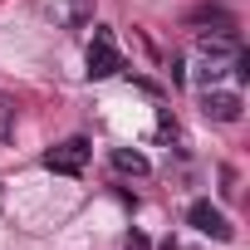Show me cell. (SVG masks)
I'll list each match as a JSON object with an SVG mask.
<instances>
[{
	"mask_svg": "<svg viewBox=\"0 0 250 250\" xmlns=\"http://www.w3.org/2000/svg\"><path fill=\"white\" fill-rule=\"evenodd\" d=\"M10 118H15V103H10L5 93H0V128H5V123H10Z\"/></svg>",
	"mask_w": 250,
	"mask_h": 250,
	"instance_id": "9c48e42d",
	"label": "cell"
},
{
	"mask_svg": "<svg viewBox=\"0 0 250 250\" xmlns=\"http://www.w3.org/2000/svg\"><path fill=\"white\" fill-rule=\"evenodd\" d=\"M64 20L79 30V25H88L93 20V0H69V5H64Z\"/></svg>",
	"mask_w": 250,
	"mask_h": 250,
	"instance_id": "ba28073f",
	"label": "cell"
},
{
	"mask_svg": "<svg viewBox=\"0 0 250 250\" xmlns=\"http://www.w3.org/2000/svg\"><path fill=\"white\" fill-rule=\"evenodd\" d=\"M128 250H152V245H147V235H138V230H133V235H128Z\"/></svg>",
	"mask_w": 250,
	"mask_h": 250,
	"instance_id": "30bf717a",
	"label": "cell"
},
{
	"mask_svg": "<svg viewBox=\"0 0 250 250\" xmlns=\"http://www.w3.org/2000/svg\"><path fill=\"white\" fill-rule=\"evenodd\" d=\"M108 162H113L123 177H147V172H152V167H147V157H143V152H128V147H113V152H108Z\"/></svg>",
	"mask_w": 250,
	"mask_h": 250,
	"instance_id": "8992f818",
	"label": "cell"
},
{
	"mask_svg": "<svg viewBox=\"0 0 250 250\" xmlns=\"http://www.w3.org/2000/svg\"><path fill=\"white\" fill-rule=\"evenodd\" d=\"M88 138H69V143H59V147H49L44 152V167L49 172H64V177H74V172H83V162H88Z\"/></svg>",
	"mask_w": 250,
	"mask_h": 250,
	"instance_id": "7a4b0ae2",
	"label": "cell"
},
{
	"mask_svg": "<svg viewBox=\"0 0 250 250\" xmlns=\"http://www.w3.org/2000/svg\"><path fill=\"white\" fill-rule=\"evenodd\" d=\"M187 226H196L201 235H216V240H230V235H235L230 221H226L211 201H191V206H187Z\"/></svg>",
	"mask_w": 250,
	"mask_h": 250,
	"instance_id": "3957f363",
	"label": "cell"
},
{
	"mask_svg": "<svg viewBox=\"0 0 250 250\" xmlns=\"http://www.w3.org/2000/svg\"><path fill=\"white\" fill-rule=\"evenodd\" d=\"M196 49H201V59H230L240 44H235V35H201Z\"/></svg>",
	"mask_w": 250,
	"mask_h": 250,
	"instance_id": "52a82bcc",
	"label": "cell"
},
{
	"mask_svg": "<svg viewBox=\"0 0 250 250\" xmlns=\"http://www.w3.org/2000/svg\"><path fill=\"white\" fill-rule=\"evenodd\" d=\"M187 25H216V35H235V20H230L226 5H196L187 15Z\"/></svg>",
	"mask_w": 250,
	"mask_h": 250,
	"instance_id": "5b68a950",
	"label": "cell"
},
{
	"mask_svg": "<svg viewBox=\"0 0 250 250\" xmlns=\"http://www.w3.org/2000/svg\"><path fill=\"white\" fill-rule=\"evenodd\" d=\"M123 69V54L113 44V30L108 25H93V44H88V79H113Z\"/></svg>",
	"mask_w": 250,
	"mask_h": 250,
	"instance_id": "6da1fadb",
	"label": "cell"
},
{
	"mask_svg": "<svg viewBox=\"0 0 250 250\" xmlns=\"http://www.w3.org/2000/svg\"><path fill=\"white\" fill-rule=\"evenodd\" d=\"M201 113H206L211 123H240V93H230V88H206V93H201Z\"/></svg>",
	"mask_w": 250,
	"mask_h": 250,
	"instance_id": "277c9868",
	"label": "cell"
}]
</instances>
